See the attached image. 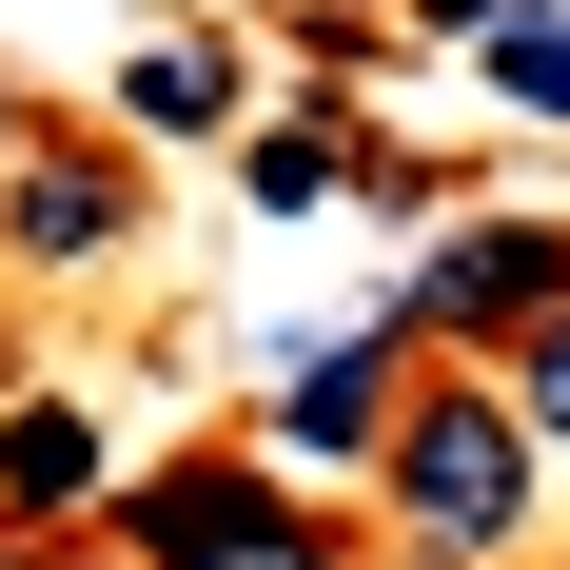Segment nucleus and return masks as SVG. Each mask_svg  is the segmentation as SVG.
I'll return each mask as SVG.
<instances>
[{
  "instance_id": "f257e3e1",
  "label": "nucleus",
  "mask_w": 570,
  "mask_h": 570,
  "mask_svg": "<svg viewBox=\"0 0 570 570\" xmlns=\"http://www.w3.org/2000/svg\"><path fill=\"white\" fill-rule=\"evenodd\" d=\"M531 472H551V453L512 433V394H492L472 354H433V374H413V413H394V453H374V512H394L433 570H512L531 512H551Z\"/></svg>"
},
{
  "instance_id": "f03ea898",
  "label": "nucleus",
  "mask_w": 570,
  "mask_h": 570,
  "mask_svg": "<svg viewBox=\"0 0 570 570\" xmlns=\"http://www.w3.org/2000/svg\"><path fill=\"white\" fill-rule=\"evenodd\" d=\"M295 531V472L256 453V433H197V453H158V472H118V512H99V551L118 570H256Z\"/></svg>"
},
{
  "instance_id": "7ed1b4c3",
  "label": "nucleus",
  "mask_w": 570,
  "mask_h": 570,
  "mask_svg": "<svg viewBox=\"0 0 570 570\" xmlns=\"http://www.w3.org/2000/svg\"><path fill=\"white\" fill-rule=\"evenodd\" d=\"M531 315H570V217H453L433 256H413V295H394V335L413 354H512Z\"/></svg>"
},
{
  "instance_id": "20e7f679",
  "label": "nucleus",
  "mask_w": 570,
  "mask_h": 570,
  "mask_svg": "<svg viewBox=\"0 0 570 570\" xmlns=\"http://www.w3.org/2000/svg\"><path fill=\"white\" fill-rule=\"evenodd\" d=\"M138 217H158V177H138V138H99V118H40L20 177H0V256H20V276H99Z\"/></svg>"
},
{
  "instance_id": "39448f33",
  "label": "nucleus",
  "mask_w": 570,
  "mask_h": 570,
  "mask_svg": "<svg viewBox=\"0 0 570 570\" xmlns=\"http://www.w3.org/2000/svg\"><path fill=\"white\" fill-rule=\"evenodd\" d=\"M413 374H433V354H413L394 315L335 335V354H295L276 413H256V453H276V472H374V453H394V413H413Z\"/></svg>"
},
{
  "instance_id": "423d86ee",
  "label": "nucleus",
  "mask_w": 570,
  "mask_h": 570,
  "mask_svg": "<svg viewBox=\"0 0 570 570\" xmlns=\"http://www.w3.org/2000/svg\"><path fill=\"white\" fill-rule=\"evenodd\" d=\"M118 512V453L79 394H0V551H79Z\"/></svg>"
},
{
  "instance_id": "0eeeda50",
  "label": "nucleus",
  "mask_w": 570,
  "mask_h": 570,
  "mask_svg": "<svg viewBox=\"0 0 570 570\" xmlns=\"http://www.w3.org/2000/svg\"><path fill=\"white\" fill-rule=\"evenodd\" d=\"M236 197H256V217L374 197V118H354V99H295V118H256V138H236Z\"/></svg>"
},
{
  "instance_id": "6e6552de",
  "label": "nucleus",
  "mask_w": 570,
  "mask_h": 570,
  "mask_svg": "<svg viewBox=\"0 0 570 570\" xmlns=\"http://www.w3.org/2000/svg\"><path fill=\"white\" fill-rule=\"evenodd\" d=\"M236 118V59L197 40V20H158V40L118 59V99H99V138H138V158H158V138H217Z\"/></svg>"
},
{
  "instance_id": "1a4fd4ad",
  "label": "nucleus",
  "mask_w": 570,
  "mask_h": 570,
  "mask_svg": "<svg viewBox=\"0 0 570 570\" xmlns=\"http://www.w3.org/2000/svg\"><path fill=\"white\" fill-rule=\"evenodd\" d=\"M492 99L570 118V0H512V20H492Z\"/></svg>"
},
{
  "instance_id": "9d476101",
  "label": "nucleus",
  "mask_w": 570,
  "mask_h": 570,
  "mask_svg": "<svg viewBox=\"0 0 570 570\" xmlns=\"http://www.w3.org/2000/svg\"><path fill=\"white\" fill-rule=\"evenodd\" d=\"M492 394H512V433H531V453H570V315H531V335L492 354Z\"/></svg>"
},
{
  "instance_id": "9b49d317",
  "label": "nucleus",
  "mask_w": 570,
  "mask_h": 570,
  "mask_svg": "<svg viewBox=\"0 0 570 570\" xmlns=\"http://www.w3.org/2000/svg\"><path fill=\"white\" fill-rule=\"evenodd\" d=\"M256 570H374V551H354L335 512H295V531H276V551H256Z\"/></svg>"
},
{
  "instance_id": "f8f14e48",
  "label": "nucleus",
  "mask_w": 570,
  "mask_h": 570,
  "mask_svg": "<svg viewBox=\"0 0 570 570\" xmlns=\"http://www.w3.org/2000/svg\"><path fill=\"white\" fill-rule=\"evenodd\" d=\"M413 20H433V40H472V59H492V20H512V0H413Z\"/></svg>"
},
{
  "instance_id": "ddd939ff",
  "label": "nucleus",
  "mask_w": 570,
  "mask_h": 570,
  "mask_svg": "<svg viewBox=\"0 0 570 570\" xmlns=\"http://www.w3.org/2000/svg\"><path fill=\"white\" fill-rule=\"evenodd\" d=\"M20 138H40V118H20V99H0V177H20Z\"/></svg>"
},
{
  "instance_id": "4468645a",
  "label": "nucleus",
  "mask_w": 570,
  "mask_h": 570,
  "mask_svg": "<svg viewBox=\"0 0 570 570\" xmlns=\"http://www.w3.org/2000/svg\"><path fill=\"white\" fill-rule=\"evenodd\" d=\"M40 570H118V551H99V531H79V551H40Z\"/></svg>"
},
{
  "instance_id": "2eb2a0df",
  "label": "nucleus",
  "mask_w": 570,
  "mask_h": 570,
  "mask_svg": "<svg viewBox=\"0 0 570 570\" xmlns=\"http://www.w3.org/2000/svg\"><path fill=\"white\" fill-rule=\"evenodd\" d=\"M0 570H40V551H0Z\"/></svg>"
}]
</instances>
